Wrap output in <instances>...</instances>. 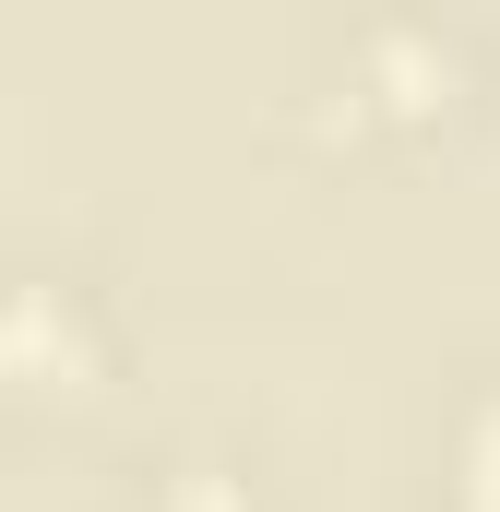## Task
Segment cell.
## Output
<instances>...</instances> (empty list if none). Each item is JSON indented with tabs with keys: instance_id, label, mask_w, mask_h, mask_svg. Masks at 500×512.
Segmentation results:
<instances>
[{
	"instance_id": "cell-1",
	"label": "cell",
	"mask_w": 500,
	"mask_h": 512,
	"mask_svg": "<svg viewBox=\"0 0 500 512\" xmlns=\"http://www.w3.org/2000/svg\"><path fill=\"white\" fill-rule=\"evenodd\" d=\"M96 358V322H84V298L72 286H0V382H60L72 393V370Z\"/></svg>"
},
{
	"instance_id": "cell-2",
	"label": "cell",
	"mask_w": 500,
	"mask_h": 512,
	"mask_svg": "<svg viewBox=\"0 0 500 512\" xmlns=\"http://www.w3.org/2000/svg\"><path fill=\"white\" fill-rule=\"evenodd\" d=\"M465 465H477V489L500 501V405H477V429H465Z\"/></svg>"
}]
</instances>
